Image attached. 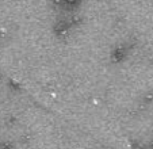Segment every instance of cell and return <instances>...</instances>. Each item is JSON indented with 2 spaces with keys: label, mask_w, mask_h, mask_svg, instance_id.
Returning a JSON list of instances; mask_svg holds the SVG:
<instances>
[{
  "label": "cell",
  "mask_w": 153,
  "mask_h": 149,
  "mask_svg": "<svg viewBox=\"0 0 153 149\" xmlns=\"http://www.w3.org/2000/svg\"><path fill=\"white\" fill-rule=\"evenodd\" d=\"M79 22V19L76 18H65V19H60L56 22L54 25V34L56 37L58 38H62V37H67L68 34L71 33V30L76 26V23Z\"/></svg>",
  "instance_id": "6da1fadb"
},
{
  "label": "cell",
  "mask_w": 153,
  "mask_h": 149,
  "mask_svg": "<svg viewBox=\"0 0 153 149\" xmlns=\"http://www.w3.org/2000/svg\"><path fill=\"white\" fill-rule=\"evenodd\" d=\"M129 54V49L125 43H118L115 45L110 52V61L113 64H122L127 58Z\"/></svg>",
  "instance_id": "7a4b0ae2"
},
{
  "label": "cell",
  "mask_w": 153,
  "mask_h": 149,
  "mask_svg": "<svg viewBox=\"0 0 153 149\" xmlns=\"http://www.w3.org/2000/svg\"><path fill=\"white\" fill-rule=\"evenodd\" d=\"M84 0H62V8L64 11H69L73 12L79 8V7L83 4Z\"/></svg>",
  "instance_id": "3957f363"
},
{
  "label": "cell",
  "mask_w": 153,
  "mask_h": 149,
  "mask_svg": "<svg viewBox=\"0 0 153 149\" xmlns=\"http://www.w3.org/2000/svg\"><path fill=\"white\" fill-rule=\"evenodd\" d=\"M52 1V4L56 7V8H62V0H50Z\"/></svg>",
  "instance_id": "277c9868"
}]
</instances>
